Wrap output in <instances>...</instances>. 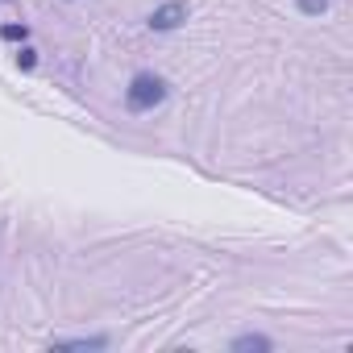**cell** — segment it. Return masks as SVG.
<instances>
[{
    "mask_svg": "<svg viewBox=\"0 0 353 353\" xmlns=\"http://www.w3.org/2000/svg\"><path fill=\"white\" fill-rule=\"evenodd\" d=\"M179 21H188V5H183V0H170V5H162V9L150 13V30H158V34L174 30Z\"/></svg>",
    "mask_w": 353,
    "mask_h": 353,
    "instance_id": "7a4b0ae2",
    "label": "cell"
},
{
    "mask_svg": "<svg viewBox=\"0 0 353 353\" xmlns=\"http://www.w3.org/2000/svg\"><path fill=\"white\" fill-rule=\"evenodd\" d=\"M299 9H303V13H324L328 0H299Z\"/></svg>",
    "mask_w": 353,
    "mask_h": 353,
    "instance_id": "5b68a950",
    "label": "cell"
},
{
    "mask_svg": "<svg viewBox=\"0 0 353 353\" xmlns=\"http://www.w3.org/2000/svg\"><path fill=\"white\" fill-rule=\"evenodd\" d=\"M233 349H237V353H245V349L270 353V349H274V341H270V336H258V332H245V336H237V341H233Z\"/></svg>",
    "mask_w": 353,
    "mask_h": 353,
    "instance_id": "3957f363",
    "label": "cell"
},
{
    "mask_svg": "<svg viewBox=\"0 0 353 353\" xmlns=\"http://www.w3.org/2000/svg\"><path fill=\"white\" fill-rule=\"evenodd\" d=\"M104 336H79V341H54L50 349H104Z\"/></svg>",
    "mask_w": 353,
    "mask_h": 353,
    "instance_id": "277c9868",
    "label": "cell"
},
{
    "mask_svg": "<svg viewBox=\"0 0 353 353\" xmlns=\"http://www.w3.org/2000/svg\"><path fill=\"white\" fill-rule=\"evenodd\" d=\"M166 92H170L166 79L141 71V75H133L129 88H125V104H129V112H150V108H158V104L166 100Z\"/></svg>",
    "mask_w": 353,
    "mask_h": 353,
    "instance_id": "6da1fadb",
    "label": "cell"
}]
</instances>
